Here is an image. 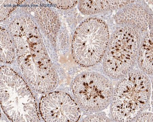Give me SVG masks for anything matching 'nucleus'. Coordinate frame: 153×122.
<instances>
[{
	"instance_id": "nucleus-3",
	"label": "nucleus",
	"mask_w": 153,
	"mask_h": 122,
	"mask_svg": "<svg viewBox=\"0 0 153 122\" xmlns=\"http://www.w3.org/2000/svg\"><path fill=\"white\" fill-rule=\"evenodd\" d=\"M139 40L137 31L131 26L115 31L103 57V69L108 76L120 79L129 73L137 57Z\"/></svg>"
},
{
	"instance_id": "nucleus-7",
	"label": "nucleus",
	"mask_w": 153,
	"mask_h": 122,
	"mask_svg": "<svg viewBox=\"0 0 153 122\" xmlns=\"http://www.w3.org/2000/svg\"><path fill=\"white\" fill-rule=\"evenodd\" d=\"M83 121L87 122H107L110 121V120L105 116L93 115L88 117L84 119Z\"/></svg>"
},
{
	"instance_id": "nucleus-1",
	"label": "nucleus",
	"mask_w": 153,
	"mask_h": 122,
	"mask_svg": "<svg viewBox=\"0 0 153 122\" xmlns=\"http://www.w3.org/2000/svg\"><path fill=\"white\" fill-rule=\"evenodd\" d=\"M113 90L111 112L118 122L132 121L146 108L151 93L147 76L141 71L128 73Z\"/></svg>"
},
{
	"instance_id": "nucleus-4",
	"label": "nucleus",
	"mask_w": 153,
	"mask_h": 122,
	"mask_svg": "<svg viewBox=\"0 0 153 122\" xmlns=\"http://www.w3.org/2000/svg\"><path fill=\"white\" fill-rule=\"evenodd\" d=\"M73 89L79 106L83 110L90 113L107 108L111 101L114 90L110 79L94 72L79 75L73 83Z\"/></svg>"
},
{
	"instance_id": "nucleus-5",
	"label": "nucleus",
	"mask_w": 153,
	"mask_h": 122,
	"mask_svg": "<svg viewBox=\"0 0 153 122\" xmlns=\"http://www.w3.org/2000/svg\"><path fill=\"white\" fill-rule=\"evenodd\" d=\"M81 1L78 7L80 11L85 15L99 13L109 10L110 1Z\"/></svg>"
},
{
	"instance_id": "nucleus-6",
	"label": "nucleus",
	"mask_w": 153,
	"mask_h": 122,
	"mask_svg": "<svg viewBox=\"0 0 153 122\" xmlns=\"http://www.w3.org/2000/svg\"><path fill=\"white\" fill-rule=\"evenodd\" d=\"M153 44L150 39L144 41L139 50V60L140 66L148 73H152Z\"/></svg>"
},
{
	"instance_id": "nucleus-2",
	"label": "nucleus",
	"mask_w": 153,
	"mask_h": 122,
	"mask_svg": "<svg viewBox=\"0 0 153 122\" xmlns=\"http://www.w3.org/2000/svg\"><path fill=\"white\" fill-rule=\"evenodd\" d=\"M109 42V32L105 22L98 18L86 19L76 29L74 35V58L81 66H93L104 57Z\"/></svg>"
}]
</instances>
